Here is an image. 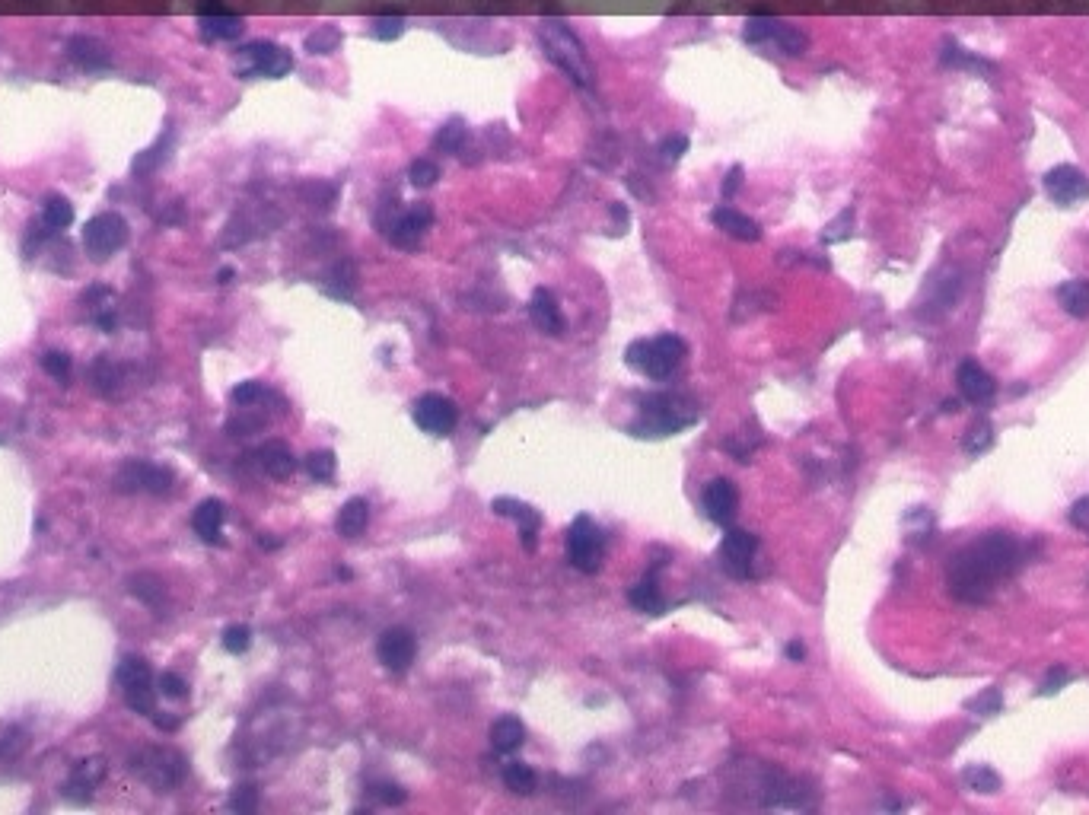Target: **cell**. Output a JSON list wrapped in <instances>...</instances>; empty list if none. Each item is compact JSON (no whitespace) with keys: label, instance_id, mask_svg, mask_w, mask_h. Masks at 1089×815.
I'll return each instance as SVG.
<instances>
[{"label":"cell","instance_id":"cell-19","mask_svg":"<svg viewBox=\"0 0 1089 815\" xmlns=\"http://www.w3.org/2000/svg\"><path fill=\"white\" fill-rule=\"evenodd\" d=\"M956 386H959V395L965 398V402H972V405H984V402H991L994 392H997L994 376H991L988 370H984L981 363H975V360H962V363H959V370H956Z\"/></svg>","mask_w":1089,"mask_h":815},{"label":"cell","instance_id":"cell-9","mask_svg":"<svg viewBox=\"0 0 1089 815\" xmlns=\"http://www.w3.org/2000/svg\"><path fill=\"white\" fill-rule=\"evenodd\" d=\"M567 564L577 567L580 574H596L602 567V554H605V535L599 532V526L590 516H577L567 529Z\"/></svg>","mask_w":1089,"mask_h":815},{"label":"cell","instance_id":"cell-57","mask_svg":"<svg viewBox=\"0 0 1089 815\" xmlns=\"http://www.w3.org/2000/svg\"><path fill=\"white\" fill-rule=\"evenodd\" d=\"M233 281V268H223L220 271V284H230Z\"/></svg>","mask_w":1089,"mask_h":815},{"label":"cell","instance_id":"cell-1","mask_svg":"<svg viewBox=\"0 0 1089 815\" xmlns=\"http://www.w3.org/2000/svg\"><path fill=\"white\" fill-rule=\"evenodd\" d=\"M1032 558V545L1016 532H981L972 545L959 548L946 561V586L959 602H988L997 586L1010 580Z\"/></svg>","mask_w":1089,"mask_h":815},{"label":"cell","instance_id":"cell-42","mask_svg":"<svg viewBox=\"0 0 1089 815\" xmlns=\"http://www.w3.org/2000/svg\"><path fill=\"white\" fill-rule=\"evenodd\" d=\"M271 398H278V395L268 392L262 383H239V386L233 389V402H236L239 408H258V405L271 402Z\"/></svg>","mask_w":1089,"mask_h":815},{"label":"cell","instance_id":"cell-17","mask_svg":"<svg viewBox=\"0 0 1089 815\" xmlns=\"http://www.w3.org/2000/svg\"><path fill=\"white\" fill-rule=\"evenodd\" d=\"M701 504H704V513H707V519H711V523L730 526L733 519H736V510H739V491H736V484L730 478H714L704 488Z\"/></svg>","mask_w":1089,"mask_h":815},{"label":"cell","instance_id":"cell-40","mask_svg":"<svg viewBox=\"0 0 1089 815\" xmlns=\"http://www.w3.org/2000/svg\"><path fill=\"white\" fill-rule=\"evenodd\" d=\"M169 147H172V131H166L157 144H153L150 150H144L141 156H137L134 166H131V172H134V176H144V172H153V169H157V166L166 160V156H169V153H166Z\"/></svg>","mask_w":1089,"mask_h":815},{"label":"cell","instance_id":"cell-30","mask_svg":"<svg viewBox=\"0 0 1089 815\" xmlns=\"http://www.w3.org/2000/svg\"><path fill=\"white\" fill-rule=\"evenodd\" d=\"M526 742V726L520 717H500L491 726V749L497 755H513Z\"/></svg>","mask_w":1089,"mask_h":815},{"label":"cell","instance_id":"cell-22","mask_svg":"<svg viewBox=\"0 0 1089 815\" xmlns=\"http://www.w3.org/2000/svg\"><path fill=\"white\" fill-rule=\"evenodd\" d=\"M529 316H532V325L539 328V332L545 335H561L564 332V316H561V306L555 300V293L539 287L532 293L529 300Z\"/></svg>","mask_w":1089,"mask_h":815},{"label":"cell","instance_id":"cell-38","mask_svg":"<svg viewBox=\"0 0 1089 815\" xmlns=\"http://www.w3.org/2000/svg\"><path fill=\"white\" fill-rule=\"evenodd\" d=\"M504 784L516 796H532L535 787H539V777H535V771L529 765H523V761H510L504 768Z\"/></svg>","mask_w":1089,"mask_h":815},{"label":"cell","instance_id":"cell-3","mask_svg":"<svg viewBox=\"0 0 1089 815\" xmlns=\"http://www.w3.org/2000/svg\"><path fill=\"white\" fill-rule=\"evenodd\" d=\"M698 414V405L685 395H647L641 402V421H634L631 430L637 437H669V433H679L695 424Z\"/></svg>","mask_w":1089,"mask_h":815},{"label":"cell","instance_id":"cell-48","mask_svg":"<svg viewBox=\"0 0 1089 815\" xmlns=\"http://www.w3.org/2000/svg\"><path fill=\"white\" fill-rule=\"evenodd\" d=\"M157 691H160L163 698H172V701H182V698H188V685H185V682L179 679L176 672H163L160 679H157Z\"/></svg>","mask_w":1089,"mask_h":815},{"label":"cell","instance_id":"cell-2","mask_svg":"<svg viewBox=\"0 0 1089 815\" xmlns=\"http://www.w3.org/2000/svg\"><path fill=\"white\" fill-rule=\"evenodd\" d=\"M539 45L545 51V58L555 64L570 83L580 86V90H593V83H596L593 61H590V55H586L580 36L564 20H555V16L542 20L539 23Z\"/></svg>","mask_w":1089,"mask_h":815},{"label":"cell","instance_id":"cell-54","mask_svg":"<svg viewBox=\"0 0 1089 815\" xmlns=\"http://www.w3.org/2000/svg\"><path fill=\"white\" fill-rule=\"evenodd\" d=\"M739 188H742V166H730V172H726V179H723V185H720L723 201H730V198L739 192Z\"/></svg>","mask_w":1089,"mask_h":815},{"label":"cell","instance_id":"cell-43","mask_svg":"<svg viewBox=\"0 0 1089 815\" xmlns=\"http://www.w3.org/2000/svg\"><path fill=\"white\" fill-rule=\"evenodd\" d=\"M437 179H440V166L434 160H427V156H421V160H414L408 166V182L414 188H430V185H437Z\"/></svg>","mask_w":1089,"mask_h":815},{"label":"cell","instance_id":"cell-34","mask_svg":"<svg viewBox=\"0 0 1089 815\" xmlns=\"http://www.w3.org/2000/svg\"><path fill=\"white\" fill-rule=\"evenodd\" d=\"M344 45V32L335 26V23H322L316 26L309 36L303 39V51L313 58H325V55H335V51Z\"/></svg>","mask_w":1089,"mask_h":815},{"label":"cell","instance_id":"cell-39","mask_svg":"<svg viewBox=\"0 0 1089 815\" xmlns=\"http://www.w3.org/2000/svg\"><path fill=\"white\" fill-rule=\"evenodd\" d=\"M354 284H357V274H354V268L348 262H344V265H335V271L328 274L325 293H328V297H335V300H351Z\"/></svg>","mask_w":1089,"mask_h":815},{"label":"cell","instance_id":"cell-47","mask_svg":"<svg viewBox=\"0 0 1089 815\" xmlns=\"http://www.w3.org/2000/svg\"><path fill=\"white\" fill-rule=\"evenodd\" d=\"M685 153H688V137L685 134H666L660 141V156L666 163H679Z\"/></svg>","mask_w":1089,"mask_h":815},{"label":"cell","instance_id":"cell-45","mask_svg":"<svg viewBox=\"0 0 1089 815\" xmlns=\"http://www.w3.org/2000/svg\"><path fill=\"white\" fill-rule=\"evenodd\" d=\"M252 647V631L246 628V624H230L227 631H223V650L227 653H246Z\"/></svg>","mask_w":1089,"mask_h":815},{"label":"cell","instance_id":"cell-10","mask_svg":"<svg viewBox=\"0 0 1089 815\" xmlns=\"http://www.w3.org/2000/svg\"><path fill=\"white\" fill-rule=\"evenodd\" d=\"M128 242V220L115 211H102L86 220L83 227V249L93 262H109V258Z\"/></svg>","mask_w":1089,"mask_h":815},{"label":"cell","instance_id":"cell-7","mask_svg":"<svg viewBox=\"0 0 1089 815\" xmlns=\"http://www.w3.org/2000/svg\"><path fill=\"white\" fill-rule=\"evenodd\" d=\"M115 675H118L121 695H125V704L131 710H137L141 717L157 714V682H153V669L144 656H137V653L121 656Z\"/></svg>","mask_w":1089,"mask_h":815},{"label":"cell","instance_id":"cell-16","mask_svg":"<svg viewBox=\"0 0 1089 815\" xmlns=\"http://www.w3.org/2000/svg\"><path fill=\"white\" fill-rule=\"evenodd\" d=\"M414 653H418V644H414V634L408 628H389L376 640V660L389 672H408Z\"/></svg>","mask_w":1089,"mask_h":815},{"label":"cell","instance_id":"cell-55","mask_svg":"<svg viewBox=\"0 0 1089 815\" xmlns=\"http://www.w3.org/2000/svg\"><path fill=\"white\" fill-rule=\"evenodd\" d=\"M1070 523H1074L1077 529H1083V532H1089V497H1083L1074 504V510H1070Z\"/></svg>","mask_w":1089,"mask_h":815},{"label":"cell","instance_id":"cell-46","mask_svg":"<svg viewBox=\"0 0 1089 815\" xmlns=\"http://www.w3.org/2000/svg\"><path fill=\"white\" fill-rule=\"evenodd\" d=\"M42 370L64 383V379L71 376V357H67L64 351H45L42 354Z\"/></svg>","mask_w":1089,"mask_h":815},{"label":"cell","instance_id":"cell-35","mask_svg":"<svg viewBox=\"0 0 1089 815\" xmlns=\"http://www.w3.org/2000/svg\"><path fill=\"white\" fill-rule=\"evenodd\" d=\"M465 141H469V125H465L459 115H453V118H446L443 125L437 128V134H434V150L437 153H462Z\"/></svg>","mask_w":1089,"mask_h":815},{"label":"cell","instance_id":"cell-37","mask_svg":"<svg viewBox=\"0 0 1089 815\" xmlns=\"http://www.w3.org/2000/svg\"><path fill=\"white\" fill-rule=\"evenodd\" d=\"M408 29V20L399 13H386V16H373V20L367 23V36L376 39V42H399L405 36Z\"/></svg>","mask_w":1089,"mask_h":815},{"label":"cell","instance_id":"cell-27","mask_svg":"<svg viewBox=\"0 0 1089 815\" xmlns=\"http://www.w3.org/2000/svg\"><path fill=\"white\" fill-rule=\"evenodd\" d=\"M36 223L45 230V236H55V233L67 230L74 223V204L67 201L64 195L51 192V195L42 198V214H39Z\"/></svg>","mask_w":1089,"mask_h":815},{"label":"cell","instance_id":"cell-28","mask_svg":"<svg viewBox=\"0 0 1089 815\" xmlns=\"http://www.w3.org/2000/svg\"><path fill=\"white\" fill-rule=\"evenodd\" d=\"M255 459H258V465H262V472H265L268 478L284 481V478H290L293 472H297V459H293L290 449H287L284 443H278V440H274V443H265V446L255 453Z\"/></svg>","mask_w":1089,"mask_h":815},{"label":"cell","instance_id":"cell-32","mask_svg":"<svg viewBox=\"0 0 1089 815\" xmlns=\"http://www.w3.org/2000/svg\"><path fill=\"white\" fill-rule=\"evenodd\" d=\"M628 602L634 605L637 612H644V615H663L666 599H663V593H660V583H656V574H647L641 583L631 586Z\"/></svg>","mask_w":1089,"mask_h":815},{"label":"cell","instance_id":"cell-51","mask_svg":"<svg viewBox=\"0 0 1089 815\" xmlns=\"http://www.w3.org/2000/svg\"><path fill=\"white\" fill-rule=\"evenodd\" d=\"M265 424H268L265 414H242V418H233V421L227 424V430L233 433V437H246V433L262 430Z\"/></svg>","mask_w":1089,"mask_h":815},{"label":"cell","instance_id":"cell-29","mask_svg":"<svg viewBox=\"0 0 1089 815\" xmlns=\"http://www.w3.org/2000/svg\"><path fill=\"white\" fill-rule=\"evenodd\" d=\"M940 64L943 67H956V71H972V74H994V64L984 61L975 51L962 48L956 39H946L940 48Z\"/></svg>","mask_w":1089,"mask_h":815},{"label":"cell","instance_id":"cell-44","mask_svg":"<svg viewBox=\"0 0 1089 815\" xmlns=\"http://www.w3.org/2000/svg\"><path fill=\"white\" fill-rule=\"evenodd\" d=\"M994 443V427L988 424V421H981V424H975L972 430H968L965 433V440H962V446H965V453H972V456H981L984 453V449H988Z\"/></svg>","mask_w":1089,"mask_h":815},{"label":"cell","instance_id":"cell-33","mask_svg":"<svg viewBox=\"0 0 1089 815\" xmlns=\"http://www.w3.org/2000/svg\"><path fill=\"white\" fill-rule=\"evenodd\" d=\"M1058 303L1067 316L1074 319H1089V281L1083 277H1074V281H1064L1058 287Z\"/></svg>","mask_w":1089,"mask_h":815},{"label":"cell","instance_id":"cell-5","mask_svg":"<svg viewBox=\"0 0 1089 815\" xmlns=\"http://www.w3.org/2000/svg\"><path fill=\"white\" fill-rule=\"evenodd\" d=\"M233 71L239 80H281L293 71V55L271 39H252L236 48Z\"/></svg>","mask_w":1089,"mask_h":815},{"label":"cell","instance_id":"cell-53","mask_svg":"<svg viewBox=\"0 0 1089 815\" xmlns=\"http://www.w3.org/2000/svg\"><path fill=\"white\" fill-rule=\"evenodd\" d=\"M1067 682H1070V672L1064 666H1051L1048 669V679L1039 688V695H1054V691H1058L1061 685H1067Z\"/></svg>","mask_w":1089,"mask_h":815},{"label":"cell","instance_id":"cell-49","mask_svg":"<svg viewBox=\"0 0 1089 815\" xmlns=\"http://www.w3.org/2000/svg\"><path fill=\"white\" fill-rule=\"evenodd\" d=\"M93 383H96V389H99V392H106V395L115 389V367L109 363V357H106V354H102V357L93 363Z\"/></svg>","mask_w":1089,"mask_h":815},{"label":"cell","instance_id":"cell-21","mask_svg":"<svg viewBox=\"0 0 1089 815\" xmlns=\"http://www.w3.org/2000/svg\"><path fill=\"white\" fill-rule=\"evenodd\" d=\"M711 223H714L717 230H723L726 236L739 239V242H758V239H762V227H758V223L749 214L736 211V207H726V204L714 207V211H711Z\"/></svg>","mask_w":1089,"mask_h":815},{"label":"cell","instance_id":"cell-6","mask_svg":"<svg viewBox=\"0 0 1089 815\" xmlns=\"http://www.w3.org/2000/svg\"><path fill=\"white\" fill-rule=\"evenodd\" d=\"M742 42L752 48H774L784 58H803L809 48L806 32L797 23L777 20V16H749L742 26Z\"/></svg>","mask_w":1089,"mask_h":815},{"label":"cell","instance_id":"cell-31","mask_svg":"<svg viewBox=\"0 0 1089 815\" xmlns=\"http://www.w3.org/2000/svg\"><path fill=\"white\" fill-rule=\"evenodd\" d=\"M367 523H370V504L363 497H351L348 504L338 510L335 529H338V535H344V539H357V535H363V529H367Z\"/></svg>","mask_w":1089,"mask_h":815},{"label":"cell","instance_id":"cell-50","mask_svg":"<svg viewBox=\"0 0 1089 815\" xmlns=\"http://www.w3.org/2000/svg\"><path fill=\"white\" fill-rule=\"evenodd\" d=\"M258 806V790L252 784H242L230 793V809L233 812H252Z\"/></svg>","mask_w":1089,"mask_h":815},{"label":"cell","instance_id":"cell-52","mask_svg":"<svg viewBox=\"0 0 1089 815\" xmlns=\"http://www.w3.org/2000/svg\"><path fill=\"white\" fill-rule=\"evenodd\" d=\"M373 796H376L379 803H386V806H402L408 800V793L399 784H376L373 787Z\"/></svg>","mask_w":1089,"mask_h":815},{"label":"cell","instance_id":"cell-4","mask_svg":"<svg viewBox=\"0 0 1089 815\" xmlns=\"http://www.w3.org/2000/svg\"><path fill=\"white\" fill-rule=\"evenodd\" d=\"M685 354H688V348H685V341L679 335H660L653 341H631L625 360H628L631 370H637L647 379H656V383H663V379H669L682 367Z\"/></svg>","mask_w":1089,"mask_h":815},{"label":"cell","instance_id":"cell-11","mask_svg":"<svg viewBox=\"0 0 1089 815\" xmlns=\"http://www.w3.org/2000/svg\"><path fill=\"white\" fill-rule=\"evenodd\" d=\"M172 484H176V475L153 462H128L115 475V491L121 494H169Z\"/></svg>","mask_w":1089,"mask_h":815},{"label":"cell","instance_id":"cell-12","mask_svg":"<svg viewBox=\"0 0 1089 815\" xmlns=\"http://www.w3.org/2000/svg\"><path fill=\"white\" fill-rule=\"evenodd\" d=\"M411 418L424 433H430V437H449L459 424V408L453 398H446L440 392H427L414 402Z\"/></svg>","mask_w":1089,"mask_h":815},{"label":"cell","instance_id":"cell-26","mask_svg":"<svg viewBox=\"0 0 1089 815\" xmlns=\"http://www.w3.org/2000/svg\"><path fill=\"white\" fill-rule=\"evenodd\" d=\"M128 593H131L134 599H141V602L147 605V609H150V612H157V615H163L166 602H169V589H166V583H163L157 574H147V570H144V574H134V577L128 580Z\"/></svg>","mask_w":1089,"mask_h":815},{"label":"cell","instance_id":"cell-24","mask_svg":"<svg viewBox=\"0 0 1089 815\" xmlns=\"http://www.w3.org/2000/svg\"><path fill=\"white\" fill-rule=\"evenodd\" d=\"M223 519H227V510H223L220 500H201V504L195 507L192 513V529L201 542L207 545H220V529H223Z\"/></svg>","mask_w":1089,"mask_h":815},{"label":"cell","instance_id":"cell-13","mask_svg":"<svg viewBox=\"0 0 1089 815\" xmlns=\"http://www.w3.org/2000/svg\"><path fill=\"white\" fill-rule=\"evenodd\" d=\"M430 227H434V207L418 201V204H411V207H405V211H399L392 217V223L386 227V236H389V242L395 249L411 252V249L421 246Z\"/></svg>","mask_w":1089,"mask_h":815},{"label":"cell","instance_id":"cell-14","mask_svg":"<svg viewBox=\"0 0 1089 815\" xmlns=\"http://www.w3.org/2000/svg\"><path fill=\"white\" fill-rule=\"evenodd\" d=\"M755 551H758V535H752L746 529H726L723 542L717 548V561L723 567V574L733 580H746L752 574Z\"/></svg>","mask_w":1089,"mask_h":815},{"label":"cell","instance_id":"cell-41","mask_svg":"<svg viewBox=\"0 0 1089 815\" xmlns=\"http://www.w3.org/2000/svg\"><path fill=\"white\" fill-rule=\"evenodd\" d=\"M335 465H338V459H335L332 449H316V453L306 456V472L313 475L316 481H332L335 478Z\"/></svg>","mask_w":1089,"mask_h":815},{"label":"cell","instance_id":"cell-23","mask_svg":"<svg viewBox=\"0 0 1089 815\" xmlns=\"http://www.w3.org/2000/svg\"><path fill=\"white\" fill-rule=\"evenodd\" d=\"M242 29H246V26H242L239 16L223 13V10H217V13H201V16H198V32H201V39H204L207 45H217V42H236V39L242 36Z\"/></svg>","mask_w":1089,"mask_h":815},{"label":"cell","instance_id":"cell-25","mask_svg":"<svg viewBox=\"0 0 1089 815\" xmlns=\"http://www.w3.org/2000/svg\"><path fill=\"white\" fill-rule=\"evenodd\" d=\"M106 777V761L102 758H86L80 761V765L74 768L71 780H67V796H74V800L86 803L93 796V790L99 787V780Z\"/></svg>","mask_w":1089,"mask_h":815},{"label":"cell","instance_id":"cell-8","mask_svg":"<svg viewBox=\"0 0 1089 815\" xmlns=\"http://www.w3.org/2000/svg\"><path fill=\"white\" fill-rule=\"evenodd\" d=\"M131 771L144 780L147 787L169 793L172 787H179L185 774H188V761L182 752L176 749H144L141 755L131 758Z\"/></svg>","mask_w":1089,"mask_h":815},{"label":"cell","instance_id":"cell-56","mask_svg":"<svg viewBox=\"0 0 1089 815\" xmlns=\"http://www.w3.org/2000/svg\"><path fill=\"white\" fill-rule=\"evenodd\" d=\"M803 656H806V650H803V644H797V640H793V644H787V660H793V663H800V660H803Z\"/></svg>","mask_w":1089,"mask_h":815},{"label":"cell","instance_id":"cell-20","mask_svg":"<svg viewBox=\"0 0 1089 815\" xmlns=\"http://www.w3.org/2000/svg\"><path fill=\"white\" fill-rule=\"evenodd\" d=\"M491 510L497 516H510L520 523V539H523V548L526 551H535V535H539V526H542V516L535 507L523 504V500H510V497H497Z\"/></svg>","mask_w":1089,"mask_h":815},{"label":"cell","instance_id":"cell-18","mask_svg":"<svg viewBox=\"0 0 1089 815\" xmlns=\"http://www.w3.org/2000/svg\"><path fill=\"white\" fill-rule=\"evenodd\" d=\"M67 61H71L83 74H99V71H109V67H112L109 45L93 39V36L67 39Z\"/></svg>","mask_w":1089,"mask_h":815},{"label":"cell","instance_id":"cell-36","mask_svg":"<svg viewBox=\"0 0 1089 815\" xmlns=\"http://www.w3.org/2000/svg\"><path fill=\"white\" fill-rule=\"evenodd\" d=\"M962 784L972 793L988 796V793H997L1000 787H1004V780H1000V774L994 768H988V765H968L962 771Z\"/></svg>","mask_w":1089,"mask_h":815},{"label":"cell","instance_id":"cell-15","mask_svg":"<svg viewBox=\"0 0 1089 815\" xmlns=\"http://www.w3.org/2000/svg\"><path fill=\"white\" fill-rule=\"evenodd\" d=\"M1042 185H1045V195L1058 204V207H1074L1080 201L1089 198V179L1086 172L1070 166V163H1058L1051 166L1045 176H1042Z\"/></svg>","mask_w":1089,"mask_h":815}]
</instances>
